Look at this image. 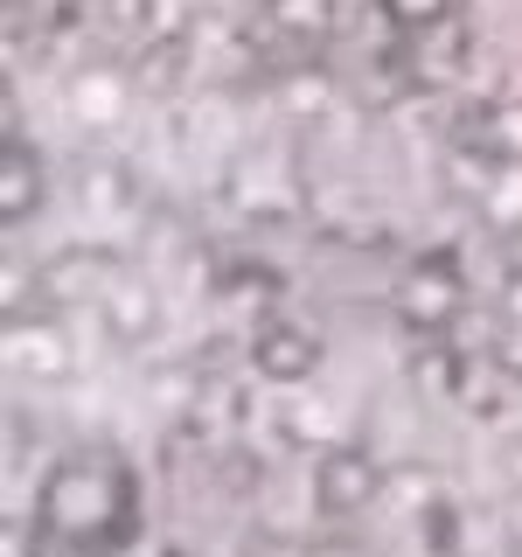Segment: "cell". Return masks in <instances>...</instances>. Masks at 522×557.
Returning <instances> with one entry per match:
<instances>
[{
  "label": "cell",
  "mask_w": 522,
  "mask_h": 557,
  "mask_svg": "<svg viewBox=\"0 0 522 557\" xmlns=\"http://www.w3.org/2000/svg\"><path fill=\"white\" fill-rule=\"evenodd\" d=\"M133 530H139V474L119 446L84 440L42 467V487H35V536L42 544L98 557Z\"/></svg>",
  "instance_id": "1"
},
{
  "label": "cell",
  "mask_w": 522,
  "mask_h": 557,
  "mask_svg": "<svg viewBox=\"0 0 522 557\" xmlns=\"http://www.w3.org/2000/svg\"><path fill=\"white\" fill-rule=\"evenodd\" d=\"M390 313L418 342L452 335V321L467 313V265L452 251H418L411 265L390 278Z\"/></svg>",
  "instance_id": "2"
},
{
  "label": "cell",
  "mask_w": 522,
  "mask_h": 557,
  "mask_svg": "<svg viewBox=\"0 0 522 557\" xmlns=\"http://www.w3.org/2000/svg\"><path fill=\"white\" fill-rule=\"evenodd\" d=\"M376 502H390V467L370 446H327L313 460V509L327 522H348V516L376 509Z\"/></svg>",
  "instance_id": "3"
},
{
  "label": "cell",
  "mask_w": 522,
  "mask_h": 557,
  "mask_svg": "<svg viewBox=\"0 0 522 557\" xmlns=\"http://www.w3.org/2000/svg\"><path fill=\"white\" fill-rule=\"evenodd\" d=\"M42 209H49V153L22 126H8V147H0V223L28 231Z\"/></svg>",
  "instance_id": "4"
},
{
  "label": "cell",
  "mask_w": 522,
  "mask_h": 557,
  "mask_svg": "<svg viewBox=\"0 0 522 557\" xmlns=\"http://www.w3.org/2000/svg\"><path fill=\"white\" fill-rule=\"evenodd\" d=\"M251 362H258V376H272V383H307L327 362V342L313 335L307 321H293V313H265V321L251 327Z\"/></svg>",
  "instance_id": "5"
},
{
  "label": "cell",
  "mask_w": 522,
  "mask_h": 557,
  "mask_svg": "<svg viewBox=\"0 0 522 557\" xmlns=\"http://www.w3.org/2000/svg\"><path fill=\"white\" fill-rule=\"evenodd\" d=\"M383 14H390L405 35H418V28H439L452 14V0H383Z\"/></svg>",
  "instance_id": "6"
},
{
  "label": "cell",
  "mask_w": 522,
  "mask_h": 557,
  "mask_svg": "<svg viewBox=\"0 0 522 557\" xmlns=\"http://www.w3.org/2000/svg\"><path fill=\"white\" fill-rule=\"evenodd\" d=\"M98 557H174V544H161V536H147V530H133V536H119V544L98 550Z\"/></svg>",
  "instance_id": "7"
},
{
  "label": "cell",
  "mask_w": 522,
  "mask_h": 557,
  "mask_svg": "<svg viewBox=\"0 0 522 557\" xmlns=\"http://www.w3.org/2000/svg\"><path fill=\"white\" fill-rule=\"evenodd\" d=\"M501 307H509V313H515V321H522V265L509 272V286H501Z\"/></svg>",
  "instance_id": "8"
}]
</instances>
